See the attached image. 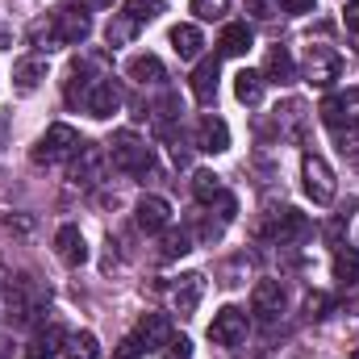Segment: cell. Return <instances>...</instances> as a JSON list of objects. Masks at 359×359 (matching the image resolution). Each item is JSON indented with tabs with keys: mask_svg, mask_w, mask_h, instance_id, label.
I'll use <instances>...</instances> for the list:
<instances>
[{
	"mask_svg": "<svg viewBox=\"0 0 359 359\" xmlns=\"http://www.w3.org/2000/svg\"><path fill=\"white\" fill-rule=\"evenodd\" d=\"M88 34H92V17L84 8H72V4L59 8V13L50 17V25H34V38H38V42L46 38L50 50H55V46H80Z\"/></svg>",
	"mask_w": 359,
	"mask_h": 359,
	"instance_id": "6da1fadb",
	"label": "cell"
},
{
	"mask_svg": "<svg viewBox=\"0 0 359 359\" xmlns=\"http://www.w3.org/2000/svg\"><path fill=\"white\" fill-rule=\"evenodd\" d=\"M109 163L117 168V172H134V176H147L151 168H155V155H151V147L138 138V134H130V130H121V134H113V142H109Z\"/></svg>",
	"mask_w": 359,
	"mask_h": 359,
	"instance_id": "7a4b0ae2",
	"label": "cell"
},
{
	"mask_svg": "<svg viewBox=\"0 0 359 359\" xmlns=\"http://www.w3.org/2000/svg\"><path fill=\"white\" fill-rule=\"evenodd\" d=\"M80 147H84V138L72 126H50L34 147V163H63V159L72 163L80 155Z\"/></svg>",
	"mask_w": 359,
	"mask_h": 359,
	"instance_id": "3957f363",
	"label": "cell"
},
{
	"mask_svg": "<svg viewBox=\"0 0 359 359\" xmlns=\"http://www.w3.org/2000/svg\"><path fill=\"white\" fill-rule=\"evenodd\" d=\"M301 180H305V192H309L313 205H330L334 192H339L334 172H330V163H326L322 155H305V159H301Z\"/></svg>",
	"mask_w": 359,
	"mask_h": 359,
	"instance_id": "277c9868",
	"label": "cell"
},
{
	"mask_svg": "<svg viewBox=\"0 0 359 359\" xmlns=\"http://www.w3.org/2000/svg\"><path fill=\"white\" fill-rule=\"evenodd\" d=\"M305 80L313 84V88H330L334 80H339V72H343V59L330 50V46H322V42H313V46H305Z\"/></svg>",
	"mask_w": 359,
	"mask_h": 359,
	"instance_id": "5b68a950",
	"label": "cell"
},
{
	"mask_svg": "<svg viewBox=\"0 0 359 359\" xmlns=\"http://www.w3.org/2000/svg\"><path fill=\"white\" fill-rule=\"evenodd\" d=\"M209 339H213L217 347H238V343L247 339V313H243L238 305L217 309L213 322H209Z\"/></svg>",
	"mask_w": 359,
	"mask_h": 359,
	"instance_id": "8992f818",
	"label": "cell"
},
{
	"mask_svg": "<svg viewBox=\"0 0 359 359\" xmlns=\"http://www.w3.org/2000/svg\"><path fill=\"white\" fill-rule=\"evenodd\" d=\"M201 297H205V276L201 271L180 276V280H172V288H168V301H172V309H176L180 318H192L196 305H201Z\"/></svg>",
	"mask_w": 359,
	"mask_h": 359,
	"instance_id": "52a82bcc",
	"label": "cell"
},
{
	"mask_svg": "<svg viewBox=\"0 0 359 359\" xmlns=\"http://www.w3.org/2000/svg\"><path fill=\"white\" fill-rule=\"evenodd\" d=\"M84 109H88L92 117H113L117 109H121V88H117V80L113 76H100L92 92L84 96Z\"/></svg>",
	"mask_w": 359,
	"mask_h": 359,
	"instance_id": "ba28073f",
	"label": "cell"
},
{
	"mask_svg": "<svg viewBox=\"0 0 359 359\" xmlns=\"http://www.w3.org/2000/svg\"><path fill=\"white\" fill-rule=\"evenodd\" d=\"M104 163H109V155H104L100 147L84 142V147H80V155L72 159V172H67V180H72V184H96V180H100V172H104Z\"/></svg>",
	"mask_w": 359,
	"mask_h": 359,
	"instance_id": "9c48e42d",
	"label": "cell"
},
{
	"mask_svg": "<svg viewBox=\"0 0 359 359\" xmlns=\"http://www.w3.org/2000/svg\"><path fill=\"white\" fill-rule=\"evenodd\" d=\"M305 234H309V217H305L301 209H280V213L271 217V238H276L280 247L301 243Z\"/></svg>",
	"mask_w": 359,
	"mask_h": 359,
	"instance_id": "30bf717a",
	"label": "cell"
},
{
	"mask_svg": "<svg viewBox=\"0 0 359 359\" xmlns=\"http://www.w3.org/2000/svg\"><path fill=\"white\" fill-rule=\"evenodd\" d=\"M55 255H59L67 268H80V264H88V243H84L80 226H63V230L55 234Z\"/></svg>",
	"mask_w": 359,
	"mask_h": 359,
	"instance_id": "8fae6325",
	"label": "cell"
},
{
	"mask_svg": "<svg viewBox=\"0 0 359 359\" xmlns=\"http://www.w3.org/2000/svg\"><path fill=\"white\" fill-rule=\"evenodd\" d=\"M196 147L201 151H209V155H222V151H230V126L222 121V117H201V126H196Z\"/></svg>",
	"mask_w": 359,
	"mask_h": 359,
	"instance_id": "7c38bea8",
	"label": "cell"
},
{
	"mask_svg": "<svg viewBox=\"0 0 359 359\" xmlns=\"http://www.w3.org/2000/svg\"><path fill=\"white\" fill-rule=\"evenodd\" d=\"M134 222H138L147 234H155V230H163V226L172 222V205H168L163 196H142L138 209H134Z\"/></svg>",
	"mask_w": 359,
	"mask_h": 359,
	"instance_id": "4fadbf2b",
	"label": "cell"
},
{
	"mask_svg": "<svg viewBox=\"0 0 359 359\" xmlns=\"http://www.w3.org/2000/svg\"><path fill=\"white\" fill-rule=\"evenodd\" d=\"M251 309H255L259 318H276V313L284 309V284H280V280H259V284L251 288Z\"/></svg>",
	"mask_w": 359,
	"mask_h": 359,
	"instance_id": "5bb4252c",
	"label": "cell"
},
{
	"mask_svg": "<svg viewBox=\"0 0 359 359\" xmlns=\"http://www.w3.org/2000/svg\"><path fill=\"white\" fill-rule=\"evenodd\" d=\"M217 76H222L217 59L196 63V72H192V96H196L201 104H213V100H217Z\"/></svg>",
	"mask_w": 359,
	"mask_h": 359,
	"instance_id": "9a60e30c",
	"label": "cell"
},
{
	"mask_svg": "<svg viewBox=\"0 0 359 359\" xmlns=\"http://www.w3.org/2000/svg\"><path fill=\"white\" fill-rule=\"evenodd\" d=\"M126 76L134 80V84H163V59H155V55H134L130 63H126Z\"/></svg>",
	"mask_w": 359,
	"mask_h": 359,
	"instance_id": "2e32d148",
	"label": "cell"
},
{
	"mask_svg": "<svg viewBox=\"0 0 359 359\" xmlns=\"http://www.w3.org/2000/svg\"><path fill=\"white\" fill-rule=\"evenodd\" d=\"M251 29H247V21H234V25H226L222 29V38H217V46H222V55L226 59H238V55H247L251 50Z\"/></svg>",
	"mask_w": 359,
	"mask_h": 359,
	"instance_id": "e0dca14e",
	"label": "cell"
},
{
	"mask_svg": "<svg viewBox=\"0 0 359 359\" xmlns=\"http://www.w3.org/2000/svg\"><path fill=\"white\" fill-rule=\"evenodd\" d=\"M138 339H142V347H163V343L172 339L168 318H163V313H147V318L138 322Z\"/></svg>",
	"mask_w": 359,
	"mask_h": 359,
	"instance_id": "ac0fdd59",
	"label": "cell"
},
{
	"mask_svg": "<svg viewBox=\"0 0 359 359\" xmlns=\"http://www.w3.org/2000/svg\"><path fill=\"white\" fill-rule=\"evenodd\" d=\"M201 46H205V38H201L196 25H176V29H172V50H176L180 59H196Z\"/></svg>",
	"mask_w": 359,
	"mask_h": 359,
	"instance_id": "d6986e66",
	"label": "cell"
},
{
	"mask_svg": "<svg viewBox=\"0 0 359 359\" xmlns=\"http://www.w3.org/2000/svg\"><path fill=\"white\" fill-rule=\"evenodd\" d=\"M13 80H17L21 92H34L42 80H46V59H21V63L13 67Z\"/></svg>",
	"mask_w": 359,
	"mask_h": 359,
	"instance_id": "ffe728a7",
	"label": "cell"
},
{
	"mask_svg": "<svg viewBox=\"0 0 359 359\" xmlns=\"http://www.w3.org/2000/svg\"><path fill=\"white\" fill-rule=\"evenodd\" d=\"M234 96H238L243 104H259V100H264V76H259V72H238V76H234Z\"/></svg>",
	"mask_w": 359,
	"mask_h": 359,
	"instance_id": "44dd1931",
	"label": "cell"
},
{
	"mask_svg": "<svg viewBox=\"0 0 359 359\" xmlns=\"http://www.w3.org/2000/svg\"><path fill=\"white\" fill-rule=\"evenodd\" d=\"M292 72H297V67H292V55H288L284 46H271L268 63H264V80H280V84H284V80H292Z\"/></svg>",
	"mask_w": 359,
	"mask_h": 359,
	"instance_id": "7402d4cb",
	"label": "cell"
},
{
	"mask_svg": "<svg viewBox=\"0 0 359 359\" xmlns=\"http://www.w3.org/2000/svg\"><path fill=\"white\" fill-rule=\"evenodd\" d=\"M334 280L339 284L359 280V251L355 247H339V255H334Z\"/></svg>",
	"mask_w": 359,
	"mask_h": 359,
	"instance_id": "603a6c76",
	"label": "cell"
},
{
	"mask_svg": "<svg viewBox=\"0 0 359 359\" xmlns=\"http://www.w3.org/2000/svg\"><path fill=\"white\" fill-rule=\"evenodd\" d=\"M192 196H196L201 205H213V201L222 196V176H213V172H196V176H192Z\"/></svg>",
	"mask_w": 359,
	"mask_h": 359,
	"instance_id": "cb8c5ba5",
	"label": "cell"
},
{
	"mask_svg": "<svg viewBox=\"0 0 359 359\" xmlns=\"http://www.w3.org/2000/svg\"><path fill=\"white\" fill-rule=\"evenodd\" d=\"M334 134H339V151L343 155H359V113H347V121Z\"/></svg>",
	"mask_w": 359,
	"mask_h": 359,
	"instance_id": "d4e9b609",
	"label": "cell"
},
{
	"mask_svg": "<svg viewBox=\"0 0 359 359\" xmlns=\"http://www.w3.org/2000/svg\"><path fill=\"white\" fill-rule=\"evenodd\" d=\"M67 355L72 359H96V334H67Z\"/></svg>",
	"mask_w": 359,
	"mask_h": 359,
	"instance_id": "484cf974",
	"label": "cell"
},
{
	"mask_svg": "<svg viewBox=\"0 0 359 359\" xmlns=\"http://www.w3.org/2000/svg\"><path fill=\"white\" fill-rule=\"evenodd\" d=\"M318 113H322V121H326L330 130H339V126H343V117H347V100H343V96H326Z\"/></svg>",
	"mask_w": 359,
	"mask_h": 359,
	"instance_id": "4316f807",
	"label": "cell"
},
{
	"mask_svg": "<svg viewBox=\"0 0 359 359\" xmlns=\"http://www.w3.org/2000/svg\"><path fill=\"white\" fill-rule=\"evenodd\" d=\"M192 251V238L184 234V230H172L168 238H163V251H159V259H180V255H188Z\"/></svg>",
	"mask_w": 359,
	"mask_h": 359,
	"instance_id": "83f0119b",
	"label": "cell"
},
{
	"mask_svg": "<svg viewBox=\"0 0 359 359\" xmlns=\"http://www.w3.org/2000/svg\"><path fill=\"white\" fill-rule=\"evenodd\" d=\"M134 29H138V21H134V17H117V21L109 25V46L130 42V38H134Z\"/></svg>",
	"mask_w": 359,
	"mask_h": 359,
	"instance_id": "f1b7e54d",
	"label": "cell"
},
{
	"mask_svg": "<svg viewBox=\"0 0 359 359\" xmlns=\"http://www.w3.org/2000/svg\"><path fill=\"white\" fill-rule=\"evenodd\" d=\"M284 117V130L288 134H301V117H305V104L301 100H284V109H276Z\"/></svg>",
	"mask_w": 359,
	"mask_h": 359,
	"instance_id": "f546056e",
	"label": "cell"
},
{
	"mask_svg": "<svg viewBox=\"0 0 359 359\" xmlns=\"http://www.w3.org/2000/svg\"><path fill=\"white\" fill-rule=\"evenodd\" d=\"M126 13L142 25V21H151V17L159 13V0H126Z\"/></svg>",
	"mask_w": 359,
	"mask_h": 359,
	"instance_id": "4dcf8cb0",
	"label": "cell"
},
{
	"mask_svg": "<svg viewBox=\"0 0 359 359\" xmlns=\"http://www.w3.org/2000/svg\"><path fill=\"white\" fill-rule=\"evenodd\" d=\"M226 8H230V0H192V13L205 17V21H217Z\"/></svg>",
	"mask_w": 359,
	"mask_h": 359,
	"instance_id": "1f68e13d",
	"label": "cell"
},
{
	"mask_svg": "<svg viewBox=\"0 0 359 359\" xmlns=\"http://www.w3.org/2000/svg\"><path fill=\"white\" fill-rule=\"evenodd\" d=\"M159 351H163V359H188V355H192V343H188L184 334H172Z\"/></svg>",
	"mask_w": 359,
	"mask_h": 359,
	"instance_id": "d6a6232c",
	"label": "cell"
},
{
	"mask_svg": "<svg viewBox=\"0 0 359 359\" xmlns=\"http://www.w3.org/2000/svg\"><path fill=\"white\" fill-rule=\"evenodd\" d=\"M142 351H147V347H142V339H138V334H126V339L117 343L113 359H142Z\"/></svg>",
	"mask_w": 359,
	"mask_h": 359,
	"instance_id": "836d02e7",
	"label": "cell"
},
{
	"mask_svg": "<svg viewBox=\"0 0 359 359\" xmlns=\"http://www.w3.org/2000/svg\"><path fill=\"white\" fill-rule=\"evenodd\" d=\"M326 309H330V297L326 292H309L305 297V313L309 318H326Z\"/></svg>",
	"mask_w": 359,
	"mask_h": 359,
	"instance_id": "e575fe53",
	"label": "cell"
},
{
	"mask_svg": "<svg viewBox=\"0 0 359 359\" xmlns=\"http://www.w3.org/2000/svg\"><path fill=\"white\" fill-rule=\"evenodd\" d=\"M343 309H347L351 318H359V280L343 284Z\"/></svg>",
	"mask_w": 359,
	"mask_h": 359,
	"instance_id": "d590c367",
	"label": "cell"
},
{
	"mask_svg": "<svg viewBox=\"0 0 359 359\" xmlns=\"http://www.w3.org/2000/svg\"><path fill=\"white\" fill-rule=\"evenodd\" d=\"M234 213H238V201L222 188V196H217V217H222V222H234Z\"/></svg>",
	"mask_w": 359,
	"mask_h": 359,
	"instance_id": "8d00e7d4",
	"label": "cell"
},
{
	"mask_svg": "<svg viewBox=\"0 0 359 359\" xmlns=\"http://www.w3.org/2000/svg\"><path fill=\"white\" fill-rule=\"evenodd\" d=\"M313 4H318V0H280V8H284V13H292V17L313 13Z\"/></svg>",
	"mask_w": 359,
	"mask_h": 359,
	"instance_id": "74e56055",
	"label": "cell"
},
{
	"mask_svg": "<svg viewBox=\"0 0 359 359\" xmlns=\"http://www.w3.org/2000/svg\"><path fill=\"white\" fill-rule=\"evenodd\" d=\"M347 29H359V0H347Z\"/></svg>",
	"mask_w": 359,
	"mask_h": 359,
	"instance_id": "f35d334b",
	"label": "cell"
},
{
	"mask_svg": "<svg viewBox=\"0 0 359 359\" xmlns=\"http://www.w3.org/2000/svg\"><path fill=\"white\" fill-rule=\"evenodd\" d=\"M343 222H347V217H334V222L326 226V238H330V243H339V234H343Z\"/></svg>",
	"mask_w": 359,
	"mask_h": 359,
	"instance_id": "ab89813d",
	"label": "cell"
},
{
	"mask_svg": "<svg viewBox=\"0 0 359 359\" xmlns=\"http://www.w3.org/2000/svg\"><path fill=\"white\" fill-rule=\"evenodd\" d=\"M351 46H355V55H359V29H351Z\"/></svg>",
	"mask_w": 359,
	"mask_h": 359,
	"instance_id": "60d3db41",
	"label": "cell"
},
{
	"mask_svg": "<svg viewBox=\"0 0 359 359\" xmlns=\"http://www.w3.org/2000/svg\"><path fill=\"white\" fill-rule=\"evenodd\" d=\"M92 4H109V0H92Z\"/></svg>",
	"mask_w": 359,
	"mask_h": 359,
	"instance_id": "b9f144b4",
	"label": "cell"
},
{
	"mask_svg": "<svg viewBox=\"0 0 359 359\" xmlns=\"http://www.w3.org/2000/svg\"><path fill=\"white\" fill-rule=\"evenodd\" d=\"M351 359H359V351H355V355H351Z\"/></svg>",
	"mask_w": 359,
	"mask_h": 359,
	"instance_id": "7bdbcfd3",
	"label": "cell"
}]
</instances>
